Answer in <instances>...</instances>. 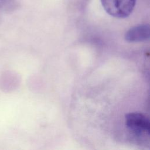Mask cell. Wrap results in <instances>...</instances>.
<instances>
[{
	"instance_id": "obj_1",
	"label": "cell",
	"mask_w": 150,
	"mask_h": 150,
	"mask_svg": "<svg viewBox=\"0 0 150 150\" xmlns=\"http://www.w3.org/2000/svg\"><path fill=\"white\" fill-rule=\"evenodd\" d=\"M104 10L117 18L128 17L134 10L136 0H101Z\"/></svg>"
},
{
	"instance_id": "obj_2",
	"label": "cell",
	"mask_w": 150,
	"mask_h": 150,
	"mask_svg": "<svg viewBox=\"0 0 150 150\" xmlns=\"http://www.w3.org/2000/svg\"><path fill=\"white\" fill-rule=\"evenodd\" d=\"M125 126L135 137L149 136V120L141 112H130L125 115Z\"/></svg>"
},
{
	"instance_id": "obj_3",
	"label": "cell",
	"mask_w": 150,
	"mask_h": 150,
	"mask_svg": "<svg viewBox=\"0 0 150 150\" xmlns=\"http://www.w3.org/2000/svg\"><path fill=\"white\" fill-rule=\"evenodd\" d=\"M150 28L148 24H142L130 28L125 35V39L129 42L146 40L149 38Z\"/></svg>"
},
{
	"instance_id": "obj_4",
	"label": "cell",
	"mask_w": 150,
	"mask_h": 150,
	"mask_svg": "<svg viewBox=\"0 0 150 150\" xmlns=\"http://www.w3.org/2000/svg\"><path fill=\"white\" fill-rule=\"evenodd\" d=\"M15 0H0V9L6 6L9 7L11 5H14Z\"/></svg>"
}]
</instances>
